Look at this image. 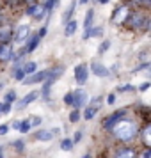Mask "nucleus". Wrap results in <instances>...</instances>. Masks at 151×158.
<instances>
[{
  "mask_svg": "<svg viewBox=\"0 0 151 158\" xmlns=\"http://www.w3.org/2000/svg\"><path fill=\"white\" fill-rule=\"evenodd\" d=\"M29 32H30L29 25H22L20 29L16 30L15 41H16V43H23V39H27V37H29Z\"/></svg>",
  "mask_w": 151,
  "mask_h": 158,
  "instance_id": "nucleus-12",
  "label": "nucleus"
},
{
  "mask_svg": "<svg viewBox=\"0 0 151 158\" xmlns=\"http://www.w3.org/2000/svg\"><path fill=\"white\" fill-rule=\"evenodd\" d=\"M142 158H151V149L149 148H146V151L142 153Z\"/></svg>",
  "mask_w": 151,
  "mask_h": 158,
  "instance_id": "nucleus-40",
  "label": "nucleus"
},
{
  "mask_svg": "<svg viewBox=\"0 0 151 158\" xmlns=\"http://www.w3.org/2000/svg\"><path fill=\"white\" fill-rule=\"evenodd\" d=\"M126 16H128V7H119L114 15H112V20H114V23H121Z\"/></svg>",
  "mask_w": 151,
  "mask_h": 158,
  "instance_id": "nucleus-14",
  "label": "nucleus"
},
{
  "mask_svg": "<svg viewBox=\"0 0 151 158\" xmlns=\"http://www.w3.org/2000/svg\"><path fill=\"white\" fill-rule=\"evenodd\" d=\"M43 15H44V7H43V6H36V11H34V15H32V16H36L37 20H41Z\"/></svg>",
  "mask_w": 151,
  "mask_h": 158,
  "instance_id": "nucleus-24",
  "label": "nucleus"
},
{
  "mask_svg": "<svg viewBox=\"0 0 151 158\" xmlns=\"http://www.w3.org/2000/svg\"><path fill=\"white\" fill-rule=\"evenodd\" d=\"M82 137H84V133H82V131H80V130H78V131L75 133V137H73V140H71V142H78V140H80V139H82Z\"/></svg>",
  "mask_w": 151,
  "mask_h": 158,
  "instance_id": "nucleus-36",
  "label": "nucleus"
},
{
  "mask_svg": "<svg viewBox=\"0 0 151 158\" xmlns=\"http://www.w3.org/2000/svg\"><path fill=\"white\" fill-rule=\"evenodd\" d=\"M117 91H119V93H130V91H135V87L133 85H119Z\"/></svg>",
  "mask_w": 151,
  "mask_h": 158,
  "instance_id": "nucleus-31",
  "label": "nucleus"
},
{
  "mask_svg": "<svg viewBox=\"0 0 151 158\" xmlns=\"http://www.w3.org/2000/svg\"><path fill=\"white\" fill-rule=\"evenodd\" d=\"M80 119V110H73L71 114H69V121L71 123H77Z\"/></svg>",
  "mask_w": 151,
  "mask_h": 158,
  "instance_id": "nucleus-29",
  "label": "nucleus"
},
{
  "mask_svg": "<svg viewBox=\"0 0 151 158\" xmlns=\"http://www.w3.org/2000/svg\"><path fill=\"white\" fill-rule=\"evenodd\" d=\"M53 6H55V0H46V4H44L43 7H44V11H52Z\"/></svg>",
  "mask_w": 151,
  "mask_h": 158,
  "instance_id": "nucleus-33",
  "label": "nucleus"
},
{
  "mask_svg": "<svg viewBox=\"0 0 151 158\" xmlns=\"http://www.w3.org/2000/svg\"><path fill=\"white\" fill-rule=\"evenodd\" d=\"M84 4H87V0H80V6H84Z\"/></svg>",
  "mask_w": 151,
  "mask_h": 158,
  "instance_id": "nucleus-44",
  "label": "nucleus"
},
{
  "mask_svg": "<svg viewBox=\"0 0 151 158\" xmlns=\"http://www.w3.org/2000/svg\"><path fill=\"white\" fill-rule=\"evenodd\" d=\"M13 37V29L11 25H0V43L6 44Z\"/></svg>",
  "mask_w": 151,
  "mask_h": 158,
  "instance_id": "nucleus-9",
  "label": "nucleus"
},
{
  "mask_svg": "<svg viewBox=\"0 0 151 158\" xmlns=\"http://www.w3.org/2000/svg\"><path fill=\"white\" fill-rule=\"evenodd\" d=\"M93 16H94V9H89L86 15V29L87 30L91 29V25H93Z\"/></svg>",
  "mask_w": 151,
  "mask_h": 158,
  "instance_id": "nucleus-18",
  "label": "nucleus"
},
{
  "mask_svg": "<svg viewBox=\"0 0 151 158\" xmlns=\"http://www.w3.org/2000/svg\"><path fill=\"white\" fill-rule=\"evenodd\" d=\"M22 68H23V73H25V75L34 73V71H36V62H27V64L22 66Z\"/></svg>",
  "mask_w": 151,
  "mask_h": 158,
  "instance_id": "nucleus-20",
  "label": "nucleus"
},
{
  "mask_svg": "<svg viewBox=\"0 0 151 158\" xmlns=\"http://www.w3.org/2000/svg\"><path fill=\"white\" fill-rule=\"evenodd\" d=\"M44 36H46V27H43V29L37 32V37H39V39H43Z\"/></svg>",
  "mask_w": 151,
  "mask_h": 158,
  "instance_id": "nucleus-38",
  "label": "nucleus"
},
{
  "mask_svg": "<svg viewBox=\"0 0 151 158\" xmlns=\"http://www.w3.org/2000/svg\"><path fill=\"white\" fill-rule=\"evenodd\" d=\"M101 32H103V29H101V27H94V29H89V30H86V34H84V39L101 36Z\"/></svg>",
  "mask_w": 151,
  "mask_h": 158,
  "instance_id": "nucleus-16",
  "label": "nucleus"
},
{
  "mask_svg": "<svg viewBox=\"0 0 151 158\" xmlns=\"http://www.w3.org/2000/svg\"><path fill=\"white\" fill-rule=\"evenodd\" d=\"M18 130L22 131V133H27L30 130V123L29 121H23V123H20V126H18Z\"/></svg>",
  "mask_w": 151,
  "mask_h": 158,
  "instance_id": "nucleus-26",
  "label": "nucleus"
},
{
  "mask_svg": "<svg viewBox=\"0 0 151 158\" xmlns=\"http://www.w3.org/2000/svg\"><path fill=\"white\" fill-rule=\"evenodd\" d=\"M82 158H91V156H89V155H84V156H82Z\"/></svg>",
  "mask_w": 151,
  "mask_h": 158,
  "instance_id": "nucleus-46",
  "label": "nucleus"
},
{
  "mask_svg": "<svg viewBox=\"0 0 151 158\" xmlns=\"http://www.w3.org/2000/svg\"><path fill=\"white\" fill-rule=\"evenodd\" d=\"M61 149H62V151H71V149H73L71 139H64V140L61 142Z\"/></svg>",
  "mask_w": 151,
  "mask_h": 158,
  "instance_id": "nucleus-19",
  "label": "nucleus"
},
{
  "mask_svg": "<svg viewBox=\"0 0 151 158\" xmlns=\"http://www.w3.org/2000/svg\"><path fill=\"white\" fill-rule=\"evenodd\" d=\"M64 73V68H53L50 73H48V77L44 80V87H43V96L44 98H48L50 96V87L57 82V78Z\"/></svg>",
  "mask_w": 151,
  "mask_h": 158,
  "instance_id": "nucleus-2",
  "label": "nucleus"
},
{
  "mask_svg": "<svg viewBox=\"0 0 151 158\" xmlns=\"http://www.w3.org/2000/svg\"><path fill=\"white\" fill-rule=\"evenodd\" d=\"M123 115H124V110H117V112H114V114H110L108 117H105L103 126H105L107 130H112V126H114L115 123H119L123 119Z\"/></svg>",
  "mask_w": 151,
  "mask_h": 158,
  "instance_id": "nucleus-4",
  "label": "nucleus"
},
{
  "mask_svg": "<svg viewBox=\"0 0 151 158\" xmlns=\"http://www.w3.org/2000/svg\"><path fill=\"white\" fill-rule=\"evenodd\" d=\"M100 2H101V4H107L108 0H100Z\"/></svg>",
  "mask_w": 151,
  "mask_h": 158,
  "instance_id": "nucleus-45",
  "label": "nucleus"
},
{
  "mask_svg": "<svg viewBox=\"0 0 151 158\" xmlns=\"http://www.w3.org/2000/svg\"><path fill=\"white\" fill-rule=\"evenodd\" d=\"M101 100H103L101 96H96V98H93V101H91V108H93V110H98V108L101 107V105H100Z\"/></svg>",
  "mask_w": 151,
  "mask_h": 158,
  "instance_id": "nucleus-23",
  "label": "nucleus"
},
{
  "mask_svg": "<svg viewBox=\"0 0 151 158\" xmlns=\"http://www.w3.org/2000/svg\"><path fill=\"white\" fill-rule=\"evenodd\" d=\"M86 100H87L86 91L78 89L77 93L73 94V105H71V107H75V110H78V108H82L84 105H86Z\"/></svg>",
  "mask_w": 151,
  "mask_h": 158,
  "instance_id": "nucleus-5",
  "label": "nucleus"
},
{
  "mask_svg": "<svg viewBox=\"0 0 151 158\" xmlns=\"http://www.w3.org/2000/svg\"><path fill=\"white\" fill-rule=\"evenodd\" d=\"M108 48H110V41H103V43L100 44V48H98V52H100V53H105V52H107Z\"/></svg>",
  "mask_w": 151,
  "mask_h": 158,
  "instance_id": "nucleus-30",
  "label": "nucleus"
},
{
  "mask_svg": "<svg viewBox=\"0 0 151 158\" xmlns=\"http://www.w3.org/2000/svg\"><path fill=\"white\" fill-rule=\"evenodd\" d=\"M148 87H149V84H142V85L139 87V91H146V89H148Z\"/></svg>",
  "mask_w": 151,
  "mask_h": 158,
  "instance_id": "nucleus-43",
  "label": "nucleus"
},
{
  "mask_svg": "<svg viewBox=\"0 0 151 158\" xmlns=\"http://www.w3.org/2000/svg\"><path fill=\"white\" fill-rule=\"evenodd\" d=\"M41 121H43V119H41V117H30V126H39V124H41Z\"/></svg>",
  "mask_w": 151,
  "mask_h": 158,
  "instance_id": "nucleus-34",
  "label": "nucleus"
},
{
  "mask_svg": "<svg viewBox=\"0 0 151 158\" xmlns=\"http://www.w3.org/2000/svg\"><path fill=\"white\" fill-rule=\"evenodd\" d=\"M75 80L78 82L80 85H84L87 82V66L86 64H80L75 68Z\"/></svg>",
  "mask_w": 151,
  "mask_h": 158,
  "instance_id": "nucleus-6",
  "label": "nucleus"
},
{
  "mask_svg": "<svg viewBox=\"0 0 151 158\" xmlns=\"http://www.w3.org/2000/svg\"><path fill=\"white\" fill-rule=\"evenodd\" d=\"M91 69H93V73L96 77H101V78L108 75V69L103 64H100V62H93V64H91Z\"/></svg>",
  "mask_w": 151,
  "mask_h": 158,
  "instance_id": "nucleus-13",
  "label": "nucleus"
},
{
  "mask_svg": "<svg viewBox=\"0 0 151 158\" xmlns=\"http://www.w3.org/2000/svg\"><path fill=\"white\" fill-rule=\"evenodd\" d=\"M25 2H34V0H25Z\"/></svg>",
  "mask_w": 151,
  "mask_h": 158,
  "instance_id": "nucleus-47",
  "label": "nucleus"
},
{
  "mask_svg": "<svg viewBox=\"0 0 151 158\" xmlns=\"http://www.w3.org/2000/svg\"><path fill=\"white\" fill-rule=\"evenodd\" d=\"M112 131L117 140H123V142H128L132 139H135V135H139V128L133 121H128V119H121L119 123H115L112 126Z\"/></svg>",
  "mask_w": 151,
  "mask_h": 158,
  "instance_id": "nucleus-1",
  "label": "nucleus"
},
{
  "mask_svg": "<svg viewBox=\"0 0 151 158\" xmlns=\"http://www.w3.org/2000/svg\"><path fill=\"white\" fill-rule=\"evenodd\" d=\"M55 133H59V128H53V130H39L36 133V139L37 140H43V142H46V140H52L53 137H55Z\"/></svg>",
  "mask_w": 151,
  "mask_h": 158,
  "instance_id": "nucleus-7",
  "label": "nucleus"
},
{
  "mask_svg": "<svg viewBox=\"0 0 151 158\" xmlns=\"http://www.w3.org/2000/svg\"><path fill=\"white\" fill-rule=\"evenodd\" d=\"M34 11H36V6H30V7L27 9V13H29V15H34Z\"/></svg>",
  "mask_w": 151,
  "mask_h": 158,
  "instance_id": "nucleus-42",
  "label": "nucleus"
},
{
  "mask_svg": "<svg viewBox=\"0 0 151 158\" xmlns=\"http://www.w3.org/2000/svg\"><path fill=\"white\" fill-rule=\"evenodd\" d=\"M13 59V48L11 44H0V62H9Z\"/></svg>",
  "mask_w": 151,
  "mask_h": 158,
  "instance_id": "nucleus-8",
  "label": "nucleus"
},
{
  "mask_svg": "<svg viewBox=\"0 0 151 158\" xmlns=\"http://www.w3.org/2000/svg\"><path fill=\"white\" fill-rule=\"evenodd\" d=\"M48 73H50V69H43V71L32 73V77H29V78H23L22 82L25 84V85H32V84H39V82H44V80H46V77H48Z\"/></svg>",
  "mask_w": 151,
  "mask_h": 158,
  "instance_id": "nucleus-3",
  "label": "nucleus"
},
{
  "mask_svg": "<svg viewBox=\"0 0 151 158\" xmlns=\"http://www.w3.org/2000/svg\"><path fill=\"white\" fill-rule=\"evenodd\" d=\"M142 20H144L142 15H135V16H133V22H132V25H133V27H141V25H142Z\"/></svg>",
  "mask_w": 151,
  "mask_h": 158,
  "instance_id": "nucleus-25",
  "label": "nucleus"
},
{
  "mask_svg": "<svg viewBox=\"0 0 151 158\" xmlns=\"http://www.w3.org/2000/svg\"><path fill=\"white\" fill-rule=\"evenodd\" d=\"M64 103L66 105H73V93H69V94L64 96Z\"/></svg>",
  "mask_w": 151,
  "mask_h": 158,
  "instance_id": "nucleus-35",
  "label": "nucleus"
},
{
  "mask_svg": "<svg viewBox=\"0 0 151 158\" xmlns=\"http://www.w3.org/2000/svg\"><path fill=\"white\" fill-rule=\"evenodd\" d=\"M75 30H77V22H75V20H69V22L64 25V34L66 36H73Z\"/></svg>",
  "mask_w": 151,
  "mask_h": 158,
  "instance_id": "nucleus-15",
  "label": "nucleus"
},
{
  "mask_svg": "<svg viewBox=\"0 0 151 158\" xmlns=\"http://www.w3.org/2000/svg\"><path fill=\"white\" fill-rule=\"evenodd\" d=\"M114 100H115L114 94H108V96H107V103H114Z\"/></svg>",
  "mask_w": 151,
  "mask_h": 158,
  "instance_id": "nucleus-41",
  "label": "nucleus"
},
{
  "mask_svg": "<svg viewBox=\"0 0 151 158\" xmlns=\"http://www.w3.org/2000/svg\"><path fill=\"white\" fill-rule=\"evenodd\" d=\"M0 153H2V146H0Z\"/></svg>",
  "mask_w": 151,
  "mask_h": 158,
  "instance_id": "nucleus-48",
  "label": "nucleus"
},
{
  "mask_svg": "<svg viewBox=\"0 0 151 158\" xmlns=\"http://www.w3.org/2000/svg\"><path fill=\"white\" fill-rule=\"evenodd\" d=\"M23 77H27V75L23 73V68H22V66H18V68L15 69V78L22 82V80H23Z\"/></svg>",
  "mask_w": 151,
  "mask_h": 158,
  "instance_id": "nucleus-22",
  "label": "nucleus"
},
{
  "mask_svg": "<svg viewBox=\"0 0 151 158\" xmlns=\"http://www.w3.org/2000/svg\"><path fill=\"white\" fill-rule=\"evenodd\" d=\"M0 158H4V156H2V153H0Z\"/></svg>",
  "mask_w": 151,
  "mask_h": 158,
  "instance_id": "nucleus-49",
  "label": "nucleus"
},
{
  "mask_svg": "<svg viewBox=\"0 0 151 158\" xmlns=\"http://www.w3.org/2000/svg\"><path fill=\"white\" fill-rule=\"evenodd\" d=\"M15 146H16V151H18V153H23V149H25V142H23V140H16Z\"/></svg>",
  "mask_w": 151,
  "mask_h": 158,
  "instance_id": "nucleus-32",
  "label": "nucleus"
},
{
  "mask_svg": "<svg viewBox=\"0 0 151 158\" xmlns=\"http://www.w3.org/2000/svg\"><path fill=\"white\" fill-rule=\"evenodd\" d=\"M37 96H39V93H37V91H32V93H29L27 94V96H25V98H23L22 101H20V103H18V110H23V108L27 107V105H29V103H32V101L36 100Z\"/></svg>",
  "mask_w": 151,
  "mask_h": 158,
  "instance_id": "nucleus-11",
  "label": "nucleus"
},
{
  "mask_svg": "<svg viewBox=\"0 0 151 158\" xmlns=\"http://www.w3.org/2000/svg\"><path fill=\"white\" fill-rule=\"evenodd\" d=\"M149 126H146L144 128V131H142V140H144V146L146 148H149Z\"/></svg>",
  "mask_w": 151,
  "mask_h": 158,
  "instance_id": "nucleus-21",
  "label": "nucleus"
},
{
  "mask_svg": "<svg viewBox=\"0 0 151 158\" xmlns=\"http://www.w3.org/2000/svg\"><path fill=\"white\" fill-rule=\"evenodd\" d=\"M15 100H16V93L15 91H9V93L6 94V103H13Z\"/></svg>",
  "mask_w": 151,
  "mask_h": 158,
  "instance_id": "nucleus-28",
  "label": "nucleus"
},
{
  "mask_svg": "<svg viewBox=\"0 0 151 158\" xmlns=\"http://www.w3.org/2000/svg\"><path fill=\"white\" fill-rule=\"evenodd\" d=\"M75 6H77V4H75V2H73L71 6H69V7H68V11H64V15H62V22H64V25L68 22H69V18H71V15H73V11H75Z\"/></svg>",
  "mask_w": 151,
  "mask_h": 158,
  "instance_id": "nucleus-17",
  "label": "nucleus"
},
{
  "mask_svg": "<svg viewBox=\"0 0 151 158\" xmlns=\"http://www.w3.org/2000/svg\"><path fill=\"white\" fill-rule=\"evenodd\" d=\"M11 103H2V112H11Z\"/></svg>",
  "mask_w": 151,
  "mask_h": 158,
  "instance_id": "nucleus-37",
  "label": "nucleus"
},
{
  "mask_svg": "<svg viewBox=\"0 0 151 158\" xmlns=\"http://www.w3.org/2000/svg\"><path fill=\"white\" fill-rule=\"evenodd\" d=\"M135 156H137V151L132 149V148H119L114 155V158H135Z\"/></svg>",
  "mask_w": 151,
  "mask_h": 158,
  "instance_id": "nucleus-10",
  "label": "nucleus"
},
{
  "mask_svg": "<svg viewBox=\"0 0 151 158\" xmlns=\"http://www.w3.org/2000/svg\"><path fill=\"white\" fill-rule=\"evenodd\" d=\"M94 114H96V110H93L91 107H89V108H86V112H84V119H93V117H94Z\"/></svg>",
  "mask_w": 151,
  "mask_h": 158,
  "instance_id": "nucleus-27",
  "label": "nucleus"
},
{
  "mask_svg": "<svg viewBox=\"0 0 151 158\" xmlns=\"http://www.w3.org/2000/svg\"><path fill=\"white\" fill-rule=\"evenodd\" d=\"M7 130H9L7 124H2V126H0V135H6V133H7Z\"/></svg>",
  "mask_w": 151,
  "mask_h": 158,
  "instance_id": "nucleus-39",
  "label": "nucleus"
}]
</instances>
